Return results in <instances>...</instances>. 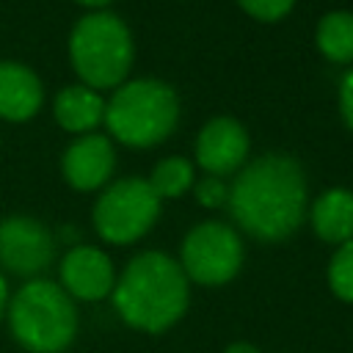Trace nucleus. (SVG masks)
<instances>
[{
  "label": "nucleus",
  "instance_id": "nucleus-1",
  "mask_svg": "<svg viewBox=\"0 0 353 353\" xmlns=\"http://www.w3.org/2000/svg\"><path fill=\"white\" fill-rule=\"evenodd\" d=\"M226 210L234 223L256 240L290 237L309 212L306 174L290 154L270 152L245 163L229 185Z\"/></svg>",
  "mask_w": 353,
  "mask_h": 353
},
{
  "label": "nucleus",
  "instance_id": "nucleus-2",
  "mask_svg": "<svg viewBox=\"0 0 353 353\" xmlns=\"http://www.w3.org/2000/svg\"><path fill=\"white\" fill-rule=\"evenodd\" d=\"M119 317L138 331L163 334L182 320L190 303V281L182 265L163 251L135 254L113 284Z\"/></svg>",
  "mask_w": 353,
  "mask_h": 353
},
{
  "label": "nucleus",
  "instance_id": "nucleus-3",
  "mask_svg": "<svg viewBox=\"0 0 353 353\" xmlns=\"http://www.w3.org/2000/svg\"><path fill=\"white\" fill-rule=\"evenodd\" d=\"M105 127L113 141L130 149H149L163 143L179 121L176 91L157 77L124 80L105 99Z\"/></svg>",
  "mask_w": 353,
  "mask_h": 353
},
{
  "label": "nucleus",
  "instance_id": "nucleus-4",
  "mask_svg": "<svg viewBox=\"0 0 353 353\" xmlns=\"http://www.w3.org/2000/svg\"><path fill=\"white\" fill-rule=\"evenodd\" d=\"M11 336L28 353H63L77 336V306L58 281L30 279L8 298Z\"/></svg>",
  "mask_w": 353,
  "mask_h": 353
},
{
  "label": "nucleus",
  "instance_id": "nucleus-5",
  "mask_svg": "<svg viewBox=\"0 0 353 353\" xmlns=\"http://www.w3.org/2000/svg\"><path fill=\"white\" fill-rule=\"evenodd\" d=\"M132 33L127 22L110 11H88L69 36V61L80 83L105 91L119 88L132 69Z\"/></svg>",
  "mask_w": 353,
  "mask_h": 353
},
{
  "label": "nucleus",
  "instance_id": "nucleus-6",
  "mask_svg": "<svg viewBox=\"0 0 353 353\" xmlns=\"http://www.w3.org/2000/svg\"><path fill=\"white\" fill-rule=\"evenodd\" d=\"M160 215V199L143 176H124L102 188L94 201V229L110 245H130L141 240Z\"/></svg>",
  "mask_w": 353,
  "mask_h": 353
},
{
  "label": "nucleus",
  "instance_id": "nucleus-7",
  "mask_svg": "<svg viewBox=\"0 0 353 353\" xmlns=\"http://www.w3.org/2000/svg\"><path fill=\"white\" fill-rule=\"evenodd\" d=\"M243 256H245L243 240L229 223L204 221L185 234L176 262L182 265L188 281L204 287H221L240 273Z\"/></svg>",
  "mask_w": 353,
  "mask_h": 353
},
{
  "label": "nucleus",
  "instance_id": "nucleus-8",
  "mask_svg": "<svg viewBox=\"0 0 353 353\" xmlns=\"http://www.w3.org/2000/svg\"><path fill=\"white\" fill-rule=\"evenodd\" d=\"M55 234L30 215H8L0 221V268L36 279L52 265Z\"/></svg>",
  "mask_w": 353,
  "mask_h": 353
},
{
  "label": "nucleus",
  "instance_id": "nucleus-9",
  "mask_svg": "<svg viewBox=\"0 0 353 353\" xmlns=\"http://www.w3.org/2000/svg\"><path fill=\"white\" fill-rule=\"evenodd\" d=\"M248 149V130L232 116H215L196 135V165L204 168L210 176L223 179L245 165Z\"/></svg>",
  "mask_w": 353,
  "mask_h": 353
},
{
  "label": "nucleus",
  "instance_id": "nucleus-10",
  "mask_svg": "<svg viewBox=\"0 0 353 353\" xmlns=\"http://www.w3.org/2000/svg\"><path fill=\"white\" fill-rule=\"evenodd\" d=\"M61 287L72 301H102L113 292L116 268L105 251L97 245H72L58 265Z\"/></svg>",
  "mask_w": 353,
  "mask_h": 353
},
{
  "label": "nucleus",
  "instance_id": "nucleus-11",
  "mask_svg": "<svg viewBox=\"0 0 353 353\" xmlns=\"http://www.w3.org/2000/svg\"><path fill=\"white\" fill-rule=\"evenodd\" d=\"M113 165H116L113 141L108 135H99V132L77 135L61 157L63 179L74 190H83V193L105 188L110 174H113Z\"/></svg>",
  "mask_w": 353,
  "mask_h": 353
},
{
  "label": "nucleus",
  "instance_id": "nucleus-12",
  "mask_svg": "<svg viewBox=\"0 0 353 353\" xmlns=\"http://www.w3.org/2000/svg\"><path fill=\"white\" fill-rule=\"evenodd\" d=\"M44 102V85L33 69L17 61H0V119L28 121Z\"/></svg>",
  "mask_w": 353,
  "mask_h": 353
},
{
  "label": "nucleus",
  "instance_id": "nucleus-13",
  "mask_svg": "<svg viewBox=\"0 0 353 353\" xmlns=\"http://www.w3.org/2000/svg\"><path fill=\"white\" fill-rule=\"evenodd\" d=\"M52 113L55 121L74 135H85L94 132L99 127V121L105 119V99L102 91L85 85V83H74L66 85L55 94L52 99Z\"/></svg>",
  "mask_w": 353,
  "mask_h": 353
},
{
  "label": "nucleus",
  "instance_id": "nucleus-14",
  "mask_svg": "<svg viewBox=\"0 0 353 353\" xmlns=\"http://www.w3.org/2000/svg\"><path fill=\"white\" fill-rule=\"evenodd\" d=\"M312 229L320 240L342 245L353 240V190L328 188L309 207Z\"/></svg>",
  "mask_w": 353,
  "mask_h": 353
},
{
  "label": "nucleus",
  "instance_id": "nucleus-15",
  "mask_svg": "<svg viewBox=\"0 0 353 353\" xmlns=\"http://www.w3.org/2000/svg\"><path fill=\"white\" fill-rule=\"evenodd\" d=\"M317 50L334 63H353V11H328L314 30Z\"/></svg>",
  "mask_w": 353,
  "mask_h": 353
},
{
  "label": "nucleus",
  "instance_id": "nucleus-16",
  "mask_svg": "<svg viewBox=\"0 0 353 353\" xmlns=\"http://www.w3.org/2000/svg\"><path fill=\"white\" fill-rule=\"evenodd\" d=\"M146 182H149V188L154 190V196H157L160 201H163V199H176V196L188 193V190L193 188V182H196V176H193V163H190L188 157H179V154L163 157V160L152 168V174L146 176Z\"/></svg>",
  "mask_w": 353,
  "mask_h": 353
},
{
  "label": "nucleus",
  "instance_id": "nucleus-17",
  "mask_svg": "<svg viewBox=\"0 0 353 353\" xmlns=\"http://www.w3.org/2000/svg\"><path fill=\"white\" fill-rule=\"evenodd\" d=\"M328 287L339 301L353 303V240L336 245V251L331 254V259H328Z\"/></svg>",
  "mask_w": 353,
  "mask_h": 353
},
{
  "label": "nucleus",
  "instance_id": "nucleus-18",
  "mask_svg": "<svg viewBox=\"0 0 353 353\" xmlns=\"http://www.w3.org/2000/svg\"><path fill=\"white\" fill-rule=\"evenodd\" d=\"M193 196L201 207L207 210H218V207H226L229 201V185L221 179V176H204L199 182H193Z\"/></svg>",
  "mask_w": 353,
  "mask_h": 353
},
{
  "label": "nucleus",
  "instance_id": "nucleus-19",
  "mask_svg": "<svg viewBox=\"0 0 353 353\" xmlns=\"http://www.w3.org/2000/svg\"><path fill=\"white\" fill-rule=\"evenodd\" d=\"M237 3L248 17H254L259 22H279L295 6V0H237Z\"/></svg>",
  "mask_w": 353,
  "mask_h": 353
},
{
  "label": "nucleus",
  "instance_id": "nucleus-20",
  "mask_svg": "<svg viewBox=\"0 0 353 353\" xmlns=\"http://www.w3.org/2000/svg\"><path fill=\"white\" fill-rule=\"evenodd\" d=\"M339 113H342V121L347 124V130L353 132V66L345 72V77L339 83Z\"/></svg>",
  "mask_w": 353,
  "mask_h": 353
},
{
  "label": "nucleus",
  "instance_id": "nucleus-21",
  "mask_svg": "<svg viewBox=\"0 0 353 353\" xmlns=\"http://www.w3.org/2000/svg\"><path fill=\"white\" fill-rule=\"evenodd\" d=\"M6 309H8V281H6V276L0 270V320L6 317Z\"/></svg>",
  "mask_w": 353,
  "mask_h": 353
},
{
  "label": "nucleus",
  "instance_id": "nucleus-22",
  "mask_svg": "<svg viewBox=\"0 0 353 353\" xmlns=\"http://www.w3.org/2000/svg\"><path fill=\"white\" fill-rule=\"evenodd\" d=\"M223 353H259V350H256L251 342H243V339H240V342H232Z\"/></svg>",
  "mask_w": 353,
  "mask_h": 353
},
{
  "label": "nucleus",
  "instance_id": "nucleus-23",
  "mask_svg": "<svg viewBox=\"0 0 353 353\" xmlns=\"http://www.w3.org/2000/svg\"><path fill=\"white\" fill-rule=\"evenodd\" d=\"M74 3H80V6H85V8H94V11H102L110 0H74Z\"/></svg>",
  "mask_w": 353,
  "mask_h": 353
},
{
  "label": "nucleus",
  "instance_id": "nucleus-24",
  "mask_svg": "<svg viewBox=\"0 0 353 353\" xmlns=\"http://www.w3.org/2000/svg\"><path fill=\"white\" fill-rule=\"evenodd\" d=\"M61 237H63V240H69L72 245H77V234H74V229H72V226H63V229H61Z\"/></svg>",
  "mask_w": 353,
  "mask_h": 353
}]
</instances>
